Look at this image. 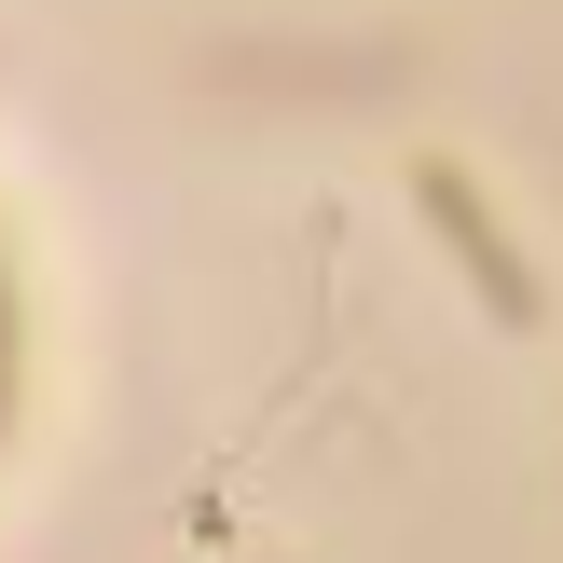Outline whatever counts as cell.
Masks as SVG:
<instances>
[{"instance_id": "obj_1", "label": "cell", "mask_w": 563, "mask_h": 563, "mask_svg": "<svg viewBox=\"0 0 563 563\" xmlns=\"http://www.w3.org/2000/svg\"><path fill=\"white\" fill-rule=\"evenodd\" d=\"M412 207H427V234L454 247L467 302H482L495 330H537V317H550V289H537V262H522V234H509V220H495V192L467 179L454 152H412Z\"/></svg>"}]
</instances>
